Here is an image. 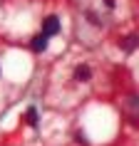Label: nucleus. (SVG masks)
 I'll use <instances>...</instances> for the list:
<instances>
[{
    "instance_id": "1",
    "label": "nucleus",
    "mask_w": 139,
    "mask_h": 146,
    "mask_svg": "<svg viewBox=\"0 0 139 146\" xmlns=\"http://www.w3.org/2000/svg\"><path fill=\"white\" fill-rule=\"evenodd\" d=\"M57 32H60V17L57 15H47L45 20H42V35L52 37V35H57Z\"/></svg>"
},
{
    "instance_id": "2",
    "label": "nucleus",
    "mask_w": 139,
    "mask_h": 146,
    "mask_svg": "<svg viewBox=\"0 0 139 146\" xmlns=\"http://www.w3.org/2000/svg\"><path fill=\"white\" fill-rule=\"evenodd\" d=\"M119 47H122L124 52H134V50L139 47V35H134V32H132V35L122 37V40H119Z\"/></svg>"
},
{
    "instance_id": "3",
    "label": "nucleus",
    "mask_w": 139,
    "mask_h": 146,
    "mask_svg": "<svg viewBox=\"0 0 139 146\" xmlns=\"http://www.w3.org/2000/svg\"><path fill=\"white\" fill-rule=\"evenodd\" d=\"M90 77H92L90 64H77V67H75V79H77V82H90Z\"/></svg>"
},
{
    "instance_id": "4",
    "label": "nucleus",
    "mask_w": 139,
    "mask_h": 146,
    "mask_svg": "<svg viewBox=\"0 0 139 146\" xmlns=\"http://www.w3.org/2000/svg\"><path fill=\"white\" fill-rule=\"evenodd\" d=\"M45 47H47V35H37V37H32V42H30V50H32V52H45Z\"/></svg>"
},
{
    "instance_id": "5",
    "label": "nucleus",
    "mask_w": 139,
    "mask_h": 146,
    "mask_svg": "<svg viewBox=\"0 0 139 146\" xmlns=\"http://www.w3.org/2000/svg\"><path fill=\"white\" fill-rule=\"evenodd\" d=\"M25 119H27V124L37 126V121H40V114H37V109H35V107H30V109H27V114H25Z\"/></svg>"
},
{
    "instance_id": "6",
    "label": "nucleus",
    "mask_w": 139,
    "mask_h": 146,
    "mask_svg": "<svg viewBox=\"0 0 139 146\" xmlns=\"http://www.w3.org/2000/svg\"><path fill=\"white\" fill-rule=\"evenodd\" d=\"M129 121L134 124V126H139V109H134V114L129 116Z\"/></svg>"
},
{
    "instance_id": "7",
    "label": "nucleus",
    "mask_w": 139,
    "mask_h": 146,
    "mask_svg": "<svg viewBox=\"0 0 139 146\" xmlns=\"http://www.w3.org/2000/svg\"><path fill=\"white\" fill-rule=\"evenodd\" d=\"M104 5H107V10H112L114 8V0H104Z\"/></svg>"
}]
</instances>
